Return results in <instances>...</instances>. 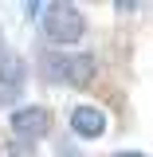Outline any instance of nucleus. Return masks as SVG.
<instances>
[{
	"mask_svg": "<svg viewBox=\"0 0 153 157\" xmlns=\"http://www.w3.org/2000/svg\"><path fill=\"white\" fill-rule=\"evenodd\" d=\"M86 32V20L75 4H47L43 8V36L51 43H78Z\"/></svg>",
	"mask_w": 153,
	"mask_h": 157,
	"instance_id": "nucleus-1",
	"label": "nucleus"
},
{
	"mask_svg": "<svg viewBox=\"0 0 153 157\" xmlns=\"http://www.w3.org/2000/svg\"><path fill=\"white\" fill-rule=\"evenodd\" d=\"M43 67H47V75L55 82H67V86H86L90 75H94V59L90 55H63V51H55V55L43 59Z\"/></svg>",
	"mask_w": 153,
	"mask_h": 157,
	"instance_id": "nucleus-2",
	"label": "nucleus"
},
{
	"mask_svg": "<svg viewBox=\"0 0 153 157\" xmlns=\"http://www.w3.org/2000/svg\"><path fill=\"white\" fill-rule=\"evenodd\" d=\"M51 130V110L47 106H20L12 110V134L32 141V137H43Z\"/></svg>",
	"mask_w": 153,
	"mask_h": 157,
	"instance_id": "nucleus-3",
	"label": "nucleus"
},
{
	"mask_svg": "<svg viewBox=\"0 0 153 157\" xmlns=\"http://www.w3.org/2000/svg\"><path fill=\"white\" fill-rule=\"evenodd\" d=\"M24 82H28L24 59L12 55V51H4L0 55V102H16V94L24 90Z\"/></svg>",
	"mask_w": 153,
	"mask_h": 157,
	"instance_id": "nucleus-4",
	"label": "nucleus"
},
{
	"mask_svg": "<svg viewBox=\"0 0 153 157\" xmlns=\"http://www.w3.org/2000/svg\"><path fill=\"white\" fill-rule=\"evenodd\" d=\"M71 130L78 137H102L106 134V114L98 106H75L71 110Z\"/></svg>",
	"mask_w": 153,
	"mask_h": 157,
	"instance_id": "nucleus-5",
	"label": "nucleus"
},
{
	"mask_svg": "<svg viewBox=\"0 0 153 157\" xmlns=\"http://www.w3.org/2000/svg\"><path fill=\"white\" fill-rule=\"evenodd\" d=\"M114 157H145V153H114Z\"/></svg>",
	"mask_w": 153,
	"mask_h": 157,
	"instance_id": "nucleus-6",
	"label": "nucleus"
},
{
	"mask_svg": "<svg viewBox=\"0 0 153 157\" xmlns=\"http://www.w3.org/2000/svg\"><path fill=\"white\" fill-rule=\"evenodd\" d=\"M0 55H4V32H0Z\"/></svg>",
	"mask_w": 153,
	"mask_h": 157,
	"instance_id": "nucleus-7",
	"label": "nucleus"
}]
</instances>
